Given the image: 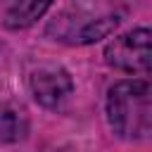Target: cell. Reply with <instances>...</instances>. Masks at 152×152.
<instances>
[{"label":"cell","mask_w":152,"mask_h":152,"mask_svg":"<svg viewBox=\"0 0 152 152\" xmlns=\"http://www.w3.org/2000/svg\"><path fill=\"white\" fill-rule=\"evenodd\" d=\"M107 119L119 138H147L152 131V88L147 81H119L107 93Z\"/></svg>","instance_id":"1"},{"label":"cell","mask_w":152,"mask_h":152,"mask_svg":"<svg viewBox=\"0 0 152 152\" xmlns=\"http://www.w3.org/2000/svg\"><path fill=\"white\" fill-rule=\"evenodd\" d=\"M150 31L135 28L114 38L104 48V59L109 66L126 74H147L150 71Z\"/></svg>","instance_id":"2"},{"label":"cell","mask_w":152,"mask_h":152,"mask_svg":"<svg viewBox=\"0 0 152 152\" xmlns=\"http://www.w3.org/2000/svg\"><path fill=\"white\" fill-rule=\"evenodd\" d=\"M28 86H31L36 102L43 107H50V109H55L64 100H69V95L74 90V81H71L69 71L62 66H55V64L38 66L28 76Z\"/></svg>","instance_id":"3"},{"label":"cell","mask_w":152,"mask_h":152,"mask_svg":"<svg viewBox=\"0 0 152 152\" xmlns=\"http://www.w3.org/2000/svg\"><path fill=\"white\" fill-rule=\"evenodd\" d=\"M55 0H17L10 12H7V19H5V26L12 28V31H19V28H28L31 24H36L52 5Z\"/></svg>","instance_id":"4"},{"label":"cell","mask_w":152,"mask_h":152,"mask_svg":"<svg viewBox=\"0 0 152 152\" xmlns=\"http://www.w3.org/2000/svg\"><path fill=\"white\" fill-rule=\"evenodd\" d=\"M28 133V116L24 109L2 104L0 107V140L2 142H17L24 140Z\"/></svg>","instance_id":"5"},{"label":"cell","mask_w":152,"mask_h":152,"mask_svg":"<svg viewBox=\"0 0 152 152\" xmlns=\"http://www.w3.org/2000/svg\"><path fill=\"white\" fill-rule=\"evenodd\" d=\"M116 24H119V19H116V17H102V19H93L90 24H86V26L78 31L76 40H78V43H95V40H100V38L109 36V33L116 28Z\"/></svg>","instance_id":"6"}]
</instances>
